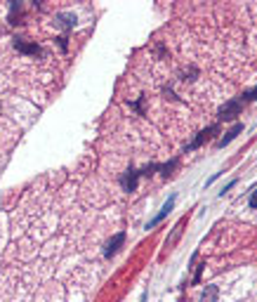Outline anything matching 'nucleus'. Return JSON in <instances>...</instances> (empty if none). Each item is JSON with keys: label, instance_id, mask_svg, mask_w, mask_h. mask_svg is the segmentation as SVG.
Returning a JSON list of instances; mask_svg holds the SVG:
<instances>
[{"label": "nucleus", "instance_id": "obj_3", "mask_svg": "<svg viewBox=\"0 0 257 302\" xmlns=\"http://www.w3.org/2000/svg\"><path fill=\"white\" fill-rule=\"evenodd\" d=\"M125 243V231H118V234H114L111 239L107 241V248H104V255L107 258H111V255H116L118 250H121V246Z\"/></svg>", "mask_w": 257, "mask_h": 302}, {"label": "nucleus", "instance_id": "obj_2", "mask_svg": "<svg viewBox=\"0 0 257 302\" xmlns=\"http://www.w3.org/2000/svg\"><path fill=\"white\" fill-rule=\"evenodd\" d=\"M139 175L142 172H137V170H125L123 175H121V187H123V191H134L137 189V184H139Z\"/></svg>", "mask_w": 257, "mask_h": 302}, {"label": "nucleus", "instance_id": "obj_5", "mask_svg": "<svg viewBox=\"0 0 257 302\" xmlns=\"http://www.w3.org/2000/svg\"><path fill=\"white\" fill-rule=\"evenodd\" d=\"M172 205H175V196H170V198H168V203H165V205H163V208H160V213L156 215L153 220H151V222H149V227H146V229H151V227H156V224H158V222H163V217H165V215H168L170 210H172Z\"/></svg>", "mask_w": 257, "mask_h": 302}, {"label": "nucleus", "instance_id": "obj_9", "mask_svg": "<svg viewBox=\"0 0 257 302\" xmlns=\"http://www.w3.org/2000/svg\"><path fill=\"white\" fill-rule=\"evenodd\" d=\"M243 97H248V99H253V102H255V99H257V85L253 90H248V92H243Z\"/></svg>", "mask_w": 257, "mask_h": 302}, {"label": "nucleus", "instance_id": "obj_6", "mask_svg": "<svg viewBox=\"0 0 257 302\" xmlns=\"http://www.w3.org/2000/svg\"><path fill=\"white\" fill-rule=\"evenodd\" d=\"M239 133H243V123H236V125H234L229 133H227V135H224V137L220 140V147H227L231 140H236V137H239Z\"/></svg>", "mask_w": 257, "mask_h": 302}, {"label": "nucleus", "instance_id": "obj_7", "mask_svg": "<svg viewBox=\"0 0 257 302\" xmlns=\"http://www.w3.org/2000/svg\"><path fill=\"white\" fill-rule=\"evenodd\" d=\"M217 295H220V288L217 286H205L203 295H201V302H217Z\"/></svg>", "mask_w": 257, "mask_h": 302}, {"label": "nucleus", "instance_id": "obj_8", "mask_svg": "<svg viewBox=\"0 0 257 302\" xmlns=\"http://www.w3.org/2000/svg\"><path fill=\"white\" fill-rule=\"evenodd\" d=\"M213 130H215V128H208V130H203V133H198V137H196V140L189 144L186 149H189V151H191V149H198V147H201L203 142H208V140H210V133H213Z\"/></svg>", "mask_w": 257, "mask_h": 302}, {"label": "nucleus", "instance_id": "obj_1", "mask_svg": "<svg viewBox=\"0 0 257 302\" xmlns=\"http://www.w3.org/2000/svg\"><path fill=\"white\" fill-rule=\"evenodd\" d=\"M241 111H243V107H241L239 99H227L220 109V118L222 121H234L236 116H241Z\"/></svg>", "mask_w": 257, "mask_h": 302}, {"label": "nucleus", "instance_id": "obj_10", "mask_svg": "<svg viewBox=\"0 0 257 302\" xmlns=\"http://www.w3.org/2000/svg\"><path fill=\"white\" fill-rule=\"evenodd\" d=\"M248 205H250V208H257V189H255V191H253V196H250Z\"/></svg>", "mask_w": 257, "mask_h": 302}, {"label": "nucleus", "instance_id": "obj_4", "mask_svg": "<svg viewBox=\"0 0 257 302\" xmlns=\"http://www.w3.org/2000/svg\"><path fill=\"white\" fill-rule=\"evenodd\" d=\"M73 24H76V17H73L71 12H66V14H57V17H54V26H57V28L69 31V28H73Z\"/></svg>", "mask_w": 257, "mask_h": 302}]
</instances>
